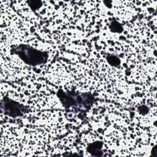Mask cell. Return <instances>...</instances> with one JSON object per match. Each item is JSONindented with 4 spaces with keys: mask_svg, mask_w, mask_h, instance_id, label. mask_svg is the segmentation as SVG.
I'll return each instance as SVG.
<instances>
[{
    "mask_svg": "<svg viewBox=\"0 0 157 157\" xmlns=\"http://www.w3.org/2000/svg\"><path fill=\"white\" fill-rule=\"evenodd\" d=\"M113 59L112 58L111 56H110L109 58V59H107V61L109 62V63L111 64V65H113V66H117L120 64V61L118 58H117V57L115 56H113Z\"/></svg>",
    "mask_w": 157,
    "mask_h": 157,
    "instance_id": "cell-2",
    "label": "cell"
},
{
    "mask_svg": "<svg viewBox=\"0 0 157 157\" xmlns=\"http://www.w3.org/2000/svg\"><path fill=\"white\" fill-rule=\"evenodd\" d=\"M41 53V52L37 51L28 49L27 51L24 50L19 53L18 55L26 63H30L31 64H36L37 63L42 62V56Z\"/></svg>",
    "mask_w": 157,
    "mask_h": 157,
    "instance_id": "cell-1",
    "label": "cell"
}]
</instances>
